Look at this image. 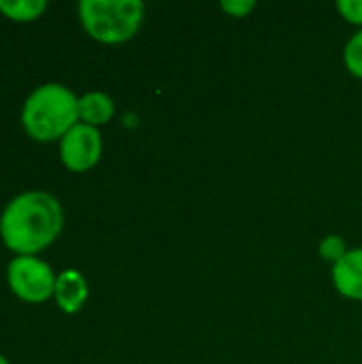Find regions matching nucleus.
Listing matches in <instances>:
<instances>
[{"label":"nucleus","mask_w":362,"mask_h":364,"mask_svg":"<svg viewBox=\"0 0 362 364\" xmlns=\"http://www.w3.org/2000/svg\"><path fill=\"white\" fill-rule=\"evenodd\" d=\"M62 224V205L51 194L23 192L6 205L0 218V235L6 247L30 256L49 245L60 235Z\"/></svg>","instance_id":"1"},{"label":"nucleus","mask_w":362,"mask_h":364,"mask_svg":"<svg viewBox=\"0 0 362 364\" xmlns=\"http://www.w3.org/2000/svg\"><path fill=\"white\" fill-rule=\"evenodd\" d=\"M6 277L11 290L28 303H41L55 290V277L49 264L34 256L13 258L6 267Z\"/></svg>","instance_id":"4"},{"label":"nucleus","mask_w":362,"mask_h":364,"mask_svg":"<svg viewBox=\"0 0 362 364\" xmlns=\"http://www.w3.org/2000/svg\"><path fill=\"white\" fill-rule=\"evenodd\" d=\"M344 62L354 77L362 79V30L348 41L344 49Z\"/></svg>","instance_id":"10"},{"label":"nucleus","mask_w":362,"mask_h":364,"mask_svg":"<svg viewBox=\"0 0 362 364\" xmlns=\"http://www.w3.org/2000/svg\"><path fill=\"white\" fill-rule=\"evenodd\" d=\"M55 301L60 305L62 311L66 314H75L83 307L85 299H87V284L83 279V275L75 269H66L55 277Z\"/></svg>","instance_id":"7"},{"label":"nucleus","mask_w":362,"mask_h":364,"mask_svg":"<svg viewBox=\"0 0 362 364\" xmlns=\"http://www.w3.org/2000/svg\"><path fill=\"white\" fill-rule=\"evenodd\" d=\"M47 9L45 0H0V11L17 21H28L36 19L43 11Z\"/></svg>","instance_id":"9"},{"label":"nucleus","mask_w":362,"mask_h":364,"mask_svg":"<svg viewBox=\"0 0 362 364\" xmlns=\"http://www.w3.org/2000/svg\"><path fill=\"white\" fill-rule=\"evenodd\" d=\"M333 284L341 296L362 301V247L350 250L337 264H333Z\"/></svg>","instance_id":"6"},{"label":"nucleus","mask_w":362,"mask_h":364,"mask_svg":"<svg viewBox=\"0 0 362 364\" xmlns=\"http://www.w3.org/2000/svg\"><path fill=\"white\" fill-rule=\"evenodd\" d=\"M0 364H9V363H6V358H2V356H0Z\"/></svg>","instance_id":"14"},{"label":"nucleus","mask_w":362,"mask_h":364,"mask_svg":"<svg viewBox=\"0 0 362 364\" xmlns=\"http://www.w3.org/2000/svg\"><path fill=\"white\" fill-rule=\"evenodd\" d=\"M79 119V98L60 83L38 85L23 102L21 124L36 141L62 139Z\"/></svg>","instance_id":"2"},{"label":"nucleus","mask_w":362,"mask_h":364,"mask_svg":"<svg viewBox=\"0 0 362 364\" xmlns=\"http://www.w3.org/2000/svg\"><path fill=\"white\" fill-rule=\"evenodd\" d=\"M346 254H348L346 241H344L339 235H329V237L322 239V243H320V256H322L324 260L337 264Z\"/></svg>","instance_id":"11"},{"label":"nucleus","mask_w":362,"mask_h":364,"mask_svg":"<svg viewBox=\"0 0 362 364\" xmlns=\"http://www.w3.org/2000/svg\"><path fill=\"white\" fill-rule=\"evenodd\" d=\"M113 113H115L113 100L105 92H90L79 98V117L83 119V124L96 128L100 124H107L113 117Z\"/></svg>","instance_id":"8"},{"label":"nucleus","mask_w":362,"mask_h":364,"mask_svg":"<svg viewBox=\"0 0 362 364\" xmlns=\"http://www.w3.org/2000/svg\"><path fill=\"white\" fill-rule=\"evenodd\" d=\"M100 154H102L100 132L90 124H75L62 136L60 143L62 162L75 173L90 171L100 160Z\"/></svg>","instance_id":"5"},{"label":"nucleus","mask_w":362,"mask_h":364,"mask_svg":"<svg viewBox=\"0 0 362 364\" xmlns=\"http://www.w3.org/2000/svg\"><path fill=\"white\" fill-rule=\"evenodd\" d=\"M337 11L350 23L362 26V0H339L337 2Z\"/></svg>","instance_id":"12"},{"label":"nucleus","mask_w":362,"mask_h":364,"mask_svg":"<svg viewBox=\"0 0 362 364\" xmlns=\"http://www.w3.org/2000/svg\"><path fill=\"white\" fill-rule=\"evenodd\" d=\"M141 0H81L79 17L87 34L100 43H124L143 23Z\"/></svg>","instance_id":"3"},{"label":"nucleus","mask_w":362,"mask_h":364,"mask_svg":"<svg viewBox=\"0 0 362 364\" xmlns=\"http://www.w3.org/2000/svg\"><path fill=\"white\" fill-rule=\"evenodd\" d=\"M220 9L224 13H228L230 17H245L256 9V2H252V0H224L220 4Z\"/></svg>","instance_id":"13"}]
</instances>
